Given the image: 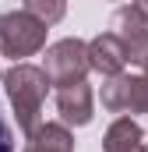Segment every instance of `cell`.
<instances>
[{"label": "cell", "mask_w": 148, "mask_h": 152, "mask_svg": "<svg viewBox=\"0 0 148 152\" xmlns=\"http://www.w3.org/2000/svg\"><path fill=\"white\" fill-rule=\"evenodd\" d=\"M4 92H7V103L14 110L18 127L25 131V138L42 124V103H46V92H49V81L42 75V67L36 64H14L11 71H4Z\"/></svg>", "instance_id": "6da1fadb"}, {"label": "cell", "mask_w": 148, "mask_h": 152, "mask_svg": "<svg viewBox=\"0 0 148 152\" xmlns=\"http://www.w3.org/2000/svg\"><path fill=\"white\" fill-rule=\"evenodd\" d=\"M46 25H39L21 7L0 14V57H11L14 64H25V57H36L46 50Z\"/></svg>", "instance_id": "7a4b0ae2"}, {"label": "cell", "mask_w": 148, "mask_h": 152, "mask_svg": "<svg viewBox=\"0 0 148 152\" xmlns=\"http://www.w3.org/2000/svg\"><path fill=\"white\" fill-rule=\"evenodd\" d=\"M92 67H88V46L81 39H60L53 46H46V57H42V75L49 85L57 88H67L85 81Z\"/></svg>", "instance_id": "3957f363"}, {"label": "cell", "mask_w": 148, "mask_h": 152, "mask_svg": "<svg viewBox=\"0 0 148 152\" xmlns=\"http://www.w3.org/2000/svg\"><path fill=\"white\" fill-rule=\"evenodd\" d=\"M102 106L110 113H148V75H116V78H106L102 85Z\"/></svg>", "instance_id": "277c9868"}, {"label": "cell", "mask_w": 148, "mask_h": 152, "mask_svg": "<svg viewBox=\"0 0 148 152\" xmlns=\"http://www.w3.org/2000/svg\"><path fill=\"white\" fill-rule=\"evenodd\" d=\"M57 113H60V124H64L67 131L92 124V117H95V96H92L88 81L57 88Z\"/></svg>", "instance_id": "5b68a950"}, {"label": "cell", "mask_w": 148, "mask_h": 152, "mask_svg": "<svg viewBox=\"0 0 148 152\" xmlns=\"http://www.w3.org/2000/svg\"><path fill=\"white\" fill-rule=\"evenodd\" d=\"M85 46H88V67L99 71L102 78H116L127 71V46L113 32H102V36H95Z\"/></svg>", "instance_id": "8992f818"}, {"label": "cell", "mask_w": 148, "mask_h": 152, "mask_svg": "<svg viewBox=\"0 0 148 152\" xmlns=\"http://www.w3.org/2000/svg\"><path fill=\"white\" fill-rule=\"evenodd\" d=\"M141 149H145V131L134 117H116L102 134V152H141Z\"/></svg>", "instance_id": "52a82bcc"}, {"label": "cell", "mask_w": 148, "mask_h": 152, "mask_svg": "<svg viewBox=\"0 0 148 152\" xmlns=\"http://www.w3.org/2000/svg\"><path fill=\"white\" fill-rule=\"evenodd\" d=\"M21 152H74V134L60 120H46L25 138Z\"/></svg>", "instance_id": "ba28073f"}, {"label": "cell", "mask_w": 148, "mask_h": 152, "mask_svg": "<svg viewBox=\"0 0 148 152\" xmlns=\"http://www.w3.org/2000/svg\"><path fill=\"white\" fill-rule=\"evenodd\" d=\"M148 32V18L141 14L138 4H127V7H116L113 11V36L120 42H134Z\"/></svg>", "instance_id": "9c48e42d"}, {"label": "cell", "mask_w": 148, "mask_h": 152, "mask_svg": "<svg viewBox=\"0 0 148 152\" xmlns=\"http://www.w3.org/2000/svg\"><path fill=\"white\" fill-rule=\"evenodd\" d=\"M21 11H25V14H32L39 25H46V28H49V25H57V21L67 14V7H64L60 0H25V4H21Z\"/></svg>", "instance_id": "30bf717a"}, {"label": "cell", "mask_w": 148, "mask_h": 152, "mask_svg": "<svg viewBox=\"0 0 148 152\" xmlns=\"http://www.w3.org/2000/svg\"><path fill=\"white\" fill-rule=\"evenodd\" d=\"M0 152H14V127L7 124L4 110H0Z\"/></svg>", "instance_id": "8fae6325"}, {"label": "cell", "mask_w": 148, "mask_h": 152, "mask_svg": "<svg viewBox=\"0 0 148 152\" xmlns=\"http://www.w3.org/2000/svg\"><path fill=\"white\" fill-rule=\"evenodd\" d=\"M141 152H148V142H145V149H141Z\"/></svg>", "instance_id": "7c38bea8"}, {"label": "cell", "mask_w": 148, "mask_h": 152, "mask_svg": "<svg viewBox=\"0 0 148 152\" xmlns=\"http://www.w3.org/2000/svg\"><path fill=\"white\" fill-rule=\"evenodd\" d=\"M0 78H4V71H0Z\"/></svg>", "instance_id": "4fadbf2b"}]
</instances>
